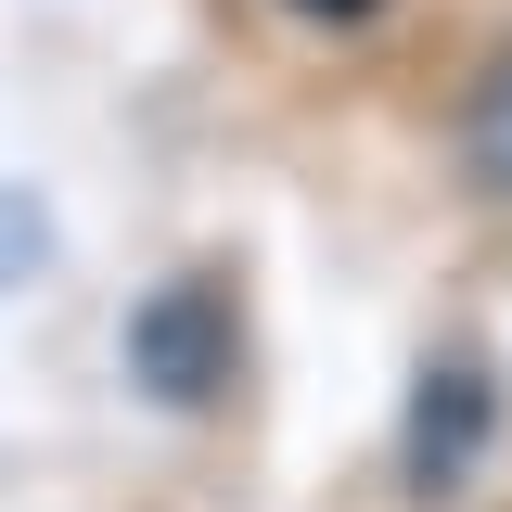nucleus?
I'll use <instances>...</instances> for the list:
<instances>
[{"mask_svg":"<svg viewBox=\"0 0 512 512\" xmlns=\"http://www.w3.org/2000/svg\"><path fill=\"white\" fill-rule=\"evenodd\" d=\"M474 180L512 205V64H487V90H474Z\"/></svg>","mask_w":512,"mask_h":512,"instance_id":"3","label":"nucleus"},{"mask_svg":"<svg viewBox=\"0 0 512 512\" xmlns=\"http://www.w3.org/2000/svg\"><path fill=\"white\" fill-rule=\"evenodd\" d=\"M39 231H52V218H39V192H0V282H26V269H39Z\"/></svg>","mask_w":512,"mask_h":512,"instance_id":"4","label":"nucleus"},{"mask_svg":"<svg viewBox=\"0 0 512 512\" xmlns=\"http://www.w3.org/2000/svg\"><path fill=\"white\" fill-rule=\"evenodd\" d=\"M487 448H500V372L461 359V346H436V359L410 372V410H397V474H410V500L474 487Z\"/></svg>","mask_w":512,"mask_h":512,"instance_id":"2","label":"nucleus"},{"mask_svg":"<svg viewBox=\"0 0 512 512\" xmlns=\"http://www.w3.org/2000/svg\"><path fill=\"white\" fill-rule=\"evenodd\" d=\"M231 372H244V295H231V269H180V282H154L128 308V384L154 410L205 423L231 397Z\"/></svg>","mask_w":512,"mask_h":512,"instance_id":"1","label":"nucleus"},{"mask_svg":"<svg viewBox=\"0 0 512 512\" xmlns=\"http://www.w3.org/2000/svg\"><path fill=\"white\" fill-rule=\"evenodd\" d=\"M295 13H320V26H359V13H384V0H295Z\"/></svg>","mask_w":512,"mask_h":512,"instance_id":"5","label":"nucleus"}]
</instances>
